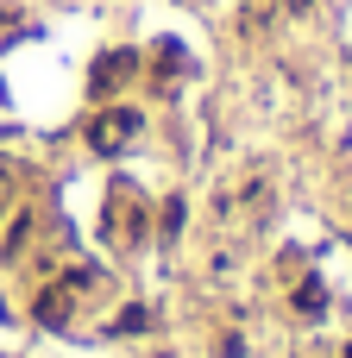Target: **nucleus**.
<instances>
[{
    "instance_id": "1",
    "label": "nucleus",
    "mask_w": 352,
    "mask_h": 358,
    "mask_svg": "<svg viewBox=\"0 0 352 358\" xmlns=\"http://www.w3.org/2000/svg\"><path fill=\"white\" fill-rule=\"evenodd\" d=\"M132 132H139V113H132V107H107V113L88 126V145H94L101 157H120Z\"/></svg>"
},
{
    "instance_id": "4",
    "label": "nucleus",
    "mask_w": 352,
    "mask_h": 358,
    "mask_svg": "<svg viewBox=\"0 0 352 358\" xmlns=\"http://www.w3.org/2000/svg\"><path fill=\"white\" fill-rule=\"evenodd\" d=\"M296 308H302V315H321V283H309V289H296Z\"/></svg>"
},
{
    "instance_id": "5",
    "label": "nucleus",
    "mask_w": 352,
    "mask_h": 358,
    "mask_svg": "<svg viewBox=\"0 0 352 358\" xmlns=\"http://www.w3.org/2000/svg\"><path fill=\"white\" fill-rule=\"evenodd\" d=\"M346 358H352V352H346Z\"/></svg>"
},
{
    "instance_id": "2",
    "label": "nucleus",
    "mask_w": 352,
    "mask_h": 358,
    "mask_svg": "<svg viewBox=\"0 0 352 358\" xmlns=\"http://www.w3.org/2000/svg\"><path fill=\"white\" fill-rule=\"evenodd\" d=\"M126 76H132V57H126V50H113L107 63H94V88H120Z\"/></svg>"
},
{
    "instance_id": "3",
    "label": "nucleus",
    "mask_w": 352,
    "mask_h": 358,
    "mask_svg": "<svg viewBox=\"0 0 352 358\" xmlns=\"http://www.w3.org/2000/svg\"><path fill=\"white\" fill-rule=\"evenodd\" d=\"M183 233V201H164V239Z\"/></svg>"
}]
</instances>
